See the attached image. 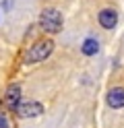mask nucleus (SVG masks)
I'll return each mask as SVG.
<instances>
[{
	"label": "nucleus",
	"mask_w": 124,
	"mask_h": 128,
	"mask_svg": "<svg viewBox=\"0 0 124 128\" xmlns=\"http://www.w3.org/2000/svg\"><path fill=\"white\" fill-rule=\"evenodd\" d=\"M83 54L85 56H93V54H97V50H99V44H97V39L95 37H89V39H85L83 42Z\"/></svg>",
	"instance_id": "0eeeda50"
},
{
	"label": "nucleus",
	"mask_w": 124,
	"mask_h": 128,
	"mask_svg": "<svg viewBox=\"0 0 124 128\" xmlns=\"http://www.w3.org/2000/svg\"><path fill=\"white\" fill-rule=\"evenodd\" d=\"M39 25L46 33H58L62 29V14L56 8H46L39 17Z\"/></svg>",
	"instance_id": "f257e3e1"
},
{
	"label": "nucleus",
	"mask_w": 124,
	"mask_h": 128,
	"mask_svg": "<svg viewBox=\"0 0 124 128\" xmlns=\"http://www.w3.org/2000/svg\"><path fill=\"white\" fill-rule=\"evenodd\" d=\"M116 23H118V14H116V10L105 8V10L99 12V25H101V27L112 29V27H116Z\"/></svg>",
	"instance_id": "20e7f679"
},
{
	"label": "nucleus",
	"mask_w": 124,
	"mask_h": 128,
	"mask_svg": "<svg viewBox=\"0 0 124 128\" xmlns=\"http://www.w3.org/2000/svg\"><path fill=\"white\" fill-rule=\"evenodd\" d=\"M19 103H21V89H19V85H11L6 91V106L17 110Z\"/></svg>",
	"instance_id": "39448f33"
},
{
	"label": "nucleus",
	"mask_w": 124,
	"mask_h": 128,
	"mask_svg": "<svg viewBox=\"0 0 124 128\" xmlns=\"http://www.w3.org/2000/svg\"><path fill=\"white\" fill-rule=\"evenodd\" d=\"M52 50H54V42H52V39H41V42H37V44L27 52L25 62H27V64H33V62L46 60L48 56L52 54Z\"/></svg>",
	"instance_id": "f03ea898"
},
{
	"label": "nucleus",
	"mask_w": 124,
	"mask_h": 128,
	"mask_svg": "<svg viewBox=\"0 0 124 128\" xmlns=\"http://www.w3.org/2000/svg\"><path fill=\"white\" fill-rule=\"evenodd\" d=\"M107 103H110V108H122L124 106V89L122 87H116L107 93Z\"/></svg>",
	"instance_id": "423d86ee"
},
{
	"label": "nucleus",
	"mask_w": 124,
	"mask_h": 128,
	"mask_svg": "<svg viewBox=\"0 0 124 128\" xmlns=\"http://www.w3.org/2000/svg\"><path fill=\"white\" fill-rule=\"evenodd\" d=\"M17 112H19V116H23V118H35V116L44 114V106L37 103V101H25V103H19Z\"/></svg>",
	"instance_id": "7ed1b4c3"
},
{
	"label": "nucleus",
	"mask_w": 124,
	"mask_h": 128,
	"mask_svg": "<svg viewBox=\"0 0 124 128\" xmlns=\"http://www.w3.org/2000/svg\"><path fill=\"white\" fill-rule=\"evenodd\" d=\"M0 128H8V122H6V118L0 114Z\"/></svg>",
	"instance_id": "6e6552de"
}]
</instances>
